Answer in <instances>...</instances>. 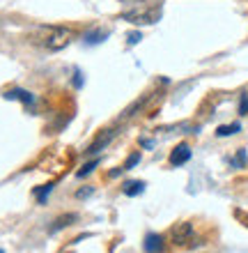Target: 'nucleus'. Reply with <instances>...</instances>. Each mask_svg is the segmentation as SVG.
Returning a JSON list of instances; mask_svg holds the SVG:
<instances>
[{
	"instance_id": "obj_6",
	"label": "nucleus",
	"mask_w": 248,
	"mask_h": 253,
	"mask_svg": "<svg viewBox=\"0 0 248 253\" xmlns=\"http://www.w3.org/2000/svg\"><path fill=\"white\" fill-rule=\"evenodd\" d=\"M2 97H5V99H9V101H21L26 108H30L35 104V94L28 92V90H23V87H12V90H7Z\"/></svg>"
},
{
	"instance_id": "obj_17",
	"label": "nucleus",
	"mask_w": 248,
	"mask_h": 253,
	"mask_svg": "<svg viewBox=\"0 0 248 253\" xmlns=\"http://www.w3.org/2000/svg\"><path fill=\"white\" fill-rule=\"evenodd\" d=\"M141 40H142V33H141V30H136V33H129L127 35V44H129V46H136V44H138Z\"/></svg>"
},
{
	"instance_id": "obj_9",
	"label": "nucleus",
	"mask_w": 248,
	"mask_h": 253,
	"mask_svg": "<svg viewBox=\"0 0 248 253\" xmlns=\"http://www.w3.org/2000/svg\"><path fill=\"white\" fill-rule=\"evenodd\" d=\"M108 40V30H101V28H94V30H87L85 37H83V42H85L87 46H97V44H101V42Z\"/></svg>"
},
{
	"instance_id": "obj_8",
	"label": "nucleus",
	"mask_w": 248,
	"mask_h": 253,
	"mask_svg": "<svg viewBox=\"0 0 248 253\" xmlns=\"http://www.w3.org/2000/svg\"><path fill=\"white\" fill-rule=\"evenodd\" d=\"M163 237L159 233H149L147 237H145V242H142V249H145V253H161L163 251Z\"/></svg>"
},
{
	"instance_id": "obj_20",
	"label": "nucleus",
	"mask_w": 248,
	"mask_h": 253,
	"mask_svg": "<svg viewBox=\"0 0 248 253\" xmlns=\"http://www.w3.org/2000/svg\"><path fill=\"white\" fill-rule=\"evenodd\" d=\"M92 193H94V187H83L76 191V198L83 200V198H87V196H92Z\"/></svg>"
},
{
	"instance_id": "obj_16",
	"label": "nucleus",
	"mask_w": 248,
	"mask_h": 253,
	"mask_svg": "<svg viewBox=\"0 0 248 253\" xmlns=\"http://www.w3.org/2000/svg\"><path fill=\"white\" fill-rule=\"evenodd\" d=\"M138 161H141V152H134V154H129L127 164H124V170H131V168H136V166H138Z\"/></svg>"
},
{
	"instance_id": "obj_3",
	"label": "nucleus",
	"mask_w": 248,
	"mask_h": 253,
	"mask_svg": "<svg viewBox=\"0 0 248 253\" xmlns=\"http://www.w3.org/2000/svg\"><path fill=\"white\" fill-rule=\"evenodd\" d=\"M170 242L175 247H186L188 242H193V223H188V221L175 223L170 228Z\"/></svg>"
},
{
	"instance_id": "obj_23",
	"label": "nucleus",
	"mask_w": 248,
	"mask_h": 253,
	"mask_svg": "<svg viewBox=\"0 0 248 253\" xmlns=\"http://www.w3.org/2000/svg\"><path fill=\"white\" fill-rule=\"evenodd\" d=\"M0 253H5V249H0Z\"/></svg>"
},
{
	"instance_id": "obj_1",
	"label": "nucleus",
	"mask_w": 248,
	"mask_h": 253,
	"mask_svg": "<svg viewBox=\"0 0 248 253\" xmlns=\"http://www.w3.org/2000/svg\"><path fill=\"white\" fill-rule=\"evenodd\" d=\"M161 5H142V7H134L122 12V19L134 23V26H154L156 21H161Z\"/></svg>"
},
{
	"instance_id": "obj_12",
	"label": "nucleus",
	"mask_w": 248,
	"mask_h": 253,
	"mask_svg": "<svg viewBox=\"0 0 248 253\" xmlns=\"http://www.w3.org/2000/svg\"><path fill=\"white\" fill-rule=\"evenodd\" d=\"M53 189H55V184H44V187H39V189H35V198H37V203L39 205H46V198L53 193Z\"/></svg>"
},
{
	"instance_id": "obj_18",
	"label": "nucleus",
	"mask_w": 248,
	"mask_h": 253,
	"mask_svg": "<svg viewBox=\"0 0 248 253\" xmlns=\"http://www.w3.org/2000/svg\"><path fill=\"white\" fill-rule=\"evenodd\" d=\"M232 214H235V219H237V221H242L244 226L248 228V212H246V210H235Z\"/></svg>"
},
{
	"instance_id": "obj_21",
	"label": "nucleus",
	"mask_w": 248,
	"mask_h": 253,
	"mask_svg": "<svg viewBox=\"0 0 248 253\" xmlns=\"http://www.w3.org/2000/svg\"><path fill=\"white\" fill-rule=\"evenodd\" d=\"M141 145L145 147V150H152V147H154V140L152 138H141Z\"/></svg>"
},
{
	"instance_id": "obj_4",
	"label": "nucleus",
	"mask_w": 248,
	"mask_h": 253,
	"mask_svg": "<svg viewBox=\"0 0 248 253\" xmlns=\"http://www.w3.org/2000/svg\"><path fill=\"white\" fill-rule=\"evenodd\" d=\"M115 136H117V129H108V131L99 133V136H97V140L87 145V150H85V157H92V154H99L101 150H106V147L110 145V140H113Z\"/></svg>"
},
{
	"instance_id": "obj_5",
	"label": "nucleus",
	"mask_w": 248,
	"mask_h": 253,
	"mask_svg": "<svg viewBox=\"0 0 248 253\" xmlns=\"http://www.w3.org/2000/svg\"><path fill=\"white\" fill-rule=\"evenodd\" d=\"M191 157H193V152H191V147L186 145V143H179V145H175V150L170 152V157H168V161H170V166H184L186 161H191Z\"/></svg>"
},
{
	"instance_id": "obj_19",
	"label": "nucleus",
	"mask_w": 248,
	"mask_h": 253,
	"mask_svg": "<svg viewBox=\"0 0 248 253\" xmlns=\"http://www.w3.org/2000/svg\"><path fill=\"white\" fill-rule=\"evenodd\" d=\"M248 113V92L242 94V99H239V115H246Z\"/></svg>"
},
{
	"instance_id": "obj_10",
	"label": "nucleus",
	"mask_w": 248,
	"mask_h": 253,
	"mask_svg": "<svg viewBox=\"0 0 248 253\" xmlns=\"http://www.w3.org/2000/svg\"><path fill=\"white\" fill-rule=\"evenodd\" d=\"M145 182L142 180H129V182H124V187H122V193L124 196H129V198H136V196H141L142 191H145Z\"/></svg>"
},
{
	"instance_id": "obj_11",
	"label": "nucleus",
	"mask_w": 248,
	"mask_h": 253,
	"mask_svg": "<svg viewBox=\"0 0 248 253\" xmlns=\"http://www.w3.org/2000/svg\"><path fill=\"white\" fill-rule=\"evenodd\" d=\"M242 131V125L239 122H232V125H221L216 129V136L218 138H225V136H235V133Z\"/></svg>"
},
{
	"instance_id": "obj_13",
	"label": "nucleus",
	"mask_w": 248,
	"mask_h": 253,
	"mask_svg": "<svg viewBox=\"0 0 248 253\" xmlns=\"http://www.w3.org/2000/svg\"><path fill=\"white\" fill-rule=\"evenodd\" d=\"M99 164H101V159H92V161H87V164H83L81 170H76V177H78V180H83V177L92 173V170L99 166Z\"/></svg>"
},
{
	"instance_id": "obj_2",
	"label": "nucleus",
	"mask_w": 248,
	"mask_h": 253,
	"mask_svg": "<svg viewBox=\"0 0 248 253\" xmlns=\"http://www.w3.org/2000/svg\"><path fill=\"white\" fill-rule=\"evenodd\" d=\"M71 40H74V30H69V28H65V26H55V28H51V33L46 35L44 46H46L51 53H55V51L67 48Z\"/></svg>"
},
{
	"instance_id": "obj_15",
	"label": "nucleus",
	"mask_w": 248,
	"mask_h": 253,
	"mask_svg": "<svg viewBox=\"0 0 248 253\" xmlns=\"http://www.w3.org/2000/svg\"><path fill=\"white\" fill-rule=\"evenodd\" d=\"M83 83H85V79H83V72L78 69V67H76V69H74V76H71V85H74L76 90H81Z\"/></svg>"
},
{
	"instance_id": "obj_14",
	"label": "nucleus",
	"mask_w": 248,
	"mask_h": 253,
	"mask_svg": "<svg viewBox=\"0 0 248 253\" xmlns=\"http://www.w3.org/2000/svg\"><path fill=\"white\" fill-rule=\"evenodd\" d=\"M230 166H232V168H244V166H246V150H244V147L237 152L235 159L230 161Z\"/></svg>"
},
{
	"instance_id": "obj_7",
	"label": "nucleus",
	"mask_w": 248,
	"mask_h": 253,
	"mask_svg": "<svg viewBox=\"0 0 248 253\" xmlns=\"http://www.w3.org/2000/svg\"><path fill=\"white\" fill-rule=\"evenodd\" d=\"M76 219H78V216H76L74 212H71V214H62V216H58V219H55L53 223L48 226V235H55V233H60V230H65V228L74 226Z\"/></svg>"
},
{
	"instance_id": "obj_22",
	"label": "nucleus",
	"mask_w": 248,
	"mask_h": 253,
	"mask_svg": "<svg viewBox=\"0 0 248 253\" xmlns=\"http://www.w3.org/2000/svg\"><path fill=\"white\" fill-rule=\"evenodd\" d=\"M122 173H127V170H124V166H120V168H113V170H110V177H120Z\"/></svg>"
}]
</instances>
